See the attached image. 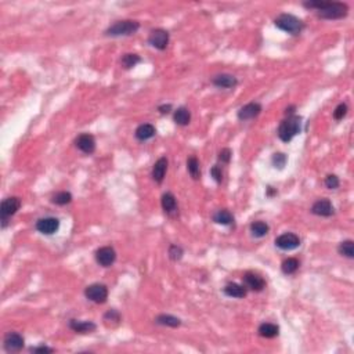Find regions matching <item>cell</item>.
Listing matches in <instances>:
<instances>
[{
	"label": "cell",
	"mask_w": 354,
	"mask_h": 354,
	"mask_svg": "<svg viewBox=\"0 0 354 354\" xmlns=\"http://www.w3.org/2000/svg\"><path fill=\"white\" fill-rule=\"evenodd\" d=\"M168 165H169L168 158H166V156H161V158L155 162V165L152 166L151 177H152V180H154L156 184H161V183L164 182L166 172H168Z\"/></svg>",
	"instance_id": "cell-17"
},
{
	"label": "cell",
	"mask_w": 354,
	"mask_h": 354,
	"mask_svg": "<svg viewBox=\"0 0 354 354\" xmlns=\"http://www.w3.org/2000/svg\"><path fill=\"white\" fill-rule=\"evenodd\" d=\"M261 110L263 108H261V105L259 103H249L240 108L237 116H238L240 121H252V119H255V118L259 116L260 113H261Z\"/></svg>",
	"instance_id": "cell-15"
},
{
	"label": "cell",
	"mask_w": 354,
	"mask_h": 354,
	"mask_svg": "<svg viewBox=\"0 0 354 354\" xmlns=\"http://www.w3.org/2000/svg\"><path fill=\"white\" fill-rule=\"evenodd\" d=\"M156 134V129L154 125L151 123H143L140 125L136 131H134V136L137 140L140 141H147V140H151V138L155 137Z\"/></svg>",
	"instance_id": "cell-21"
},
{
	"label": "cell",
	"mask_w": 354,
	"mask_h": 354,
	"mask_svg": "<svg viewBox=\"0 0 354 354\" xmlns=\"http://www.w3.org/2000/svg\"><path fill=\"white\" fill-rule=\"evenodd\" d=\"M148 43L152 46L156 50H165L169 44V32L165 31L162 28L158 29H152L149 35H148Z\"/></svg>",
	"instance_id": "cell-8"
},
{
	"label": "cell",
	"mask_w": 354,
	"mask_h": 354,
	"mask_svg": "<svg viewBox=\"0 0 354 354\" xmlns=\"http://www.w3.org/2000/svg\"><path fill=\"white\" fill-rule=\"evenodd\" d=\"M210 176L213 177V180H215L217 184H220V183L223 182V172H222V168H220L219 165L212 166V169H210Z\"/></svg>",
	"instance_id": "cell-38"
},
{
	"label": "cell",
	"mask_w": 354,
	"mask_h": 354,
	"mask_svg": "<svg viewBox=\"0 0 354 354\" xmlns=\"http://www.w3.org/2000/svg\"><path fill=\"white\" fill-rule=\"evenodd\" d=\"M299 266H300L299 260L295 259V258H288V259L282 261L281 270H282V273L286 274V276H292V274H295L299 270Z\"/></svg>",
	"instance_id": "cell-29"
},
{
	"label": "cell",
	"mask_w": 354,
	"mask_h": 354,
	"mask_svg": "<svg viewBox=\"0 0 354 354\" xmlns=\"http://www.w3.org/2000/svg\"><path fill=\"white\" fill-rule=\"evenodd\" d=\"M138 62H141V58L138 54H134V53H128L121 58V65L125 69L134 68Z\"/></svg>",
	"instance_id": "cell-31"
},
{
	"label": "cell",
	"mask_w": 354,
	"mask_h": 354,
	"mask_svg": "<svg viewBox=\"0 0 354 354\" xmlns=\"http://www.w3.org/2000/svg\"><path fill=\"white\" fill-rule=\"evenodd\" d=\"M155 322L158 325H164V327H170V328H179L182 325V320L170 316V314H159L155 318Z\"/></svg>",
	"instance_id": "cell-25"
},
{
	"label": "cell",
	"mask_w": 354,
	"mask_h": 354,
	"mask_svg": "<svg viewBox=\"0 0 354 354\" xmlns=\"http://www.w3.org/2000/svg\"><path fill=\"white\" fill-rule=\"evenodd\" d=\"M187 170L190 173V176L194 180H199L201 179V165L197 156H190L187 159Z\"/></svg>",
	"instance_id": "cell-28"
},
{
	"label": "cell",
	"mask_w": 354,
	"mask_h": 354,
	"mask_svg": "<svg viewBox=\"0 0 354 354\" xmlns=\"http://www.w3.org/2000/svg\"><path fill=\"white\" fill-rule=\"evenodd\" d=\"M231 156H233V151L230 148H223L219 155H217V159L219 162H222V165H228L230 161H231Z\"/></svg>",
	"instance_id": "cell-36"
},
{
	"label": "cell",
	"mask_w": 354,
	"mask_h": 354,
	"mask_svg": "<svg viewBox=\"0 0 354 354\" xmlns=\"http://www.w3.org/2000/svg\"><path fill=\"white\" fill-rule=\"evenodd\" d=\"M276 245L281 251H294L300 246V238L294 233H284L277 237Z\"/></svg>",
	"instance_id": "cell-10"
},
{
	"label": "cell",
	"mask_w": 354,
	"mask_h": 354,
	"mask_svg": "<svg viewBox=\"0 0 354 354\" xmlns=\"http://www.w3.org/2000/svg\"><path fill=\"white\" fill-rule=\"evenodd\" d=\"M303 6L306 9H311L317 11V16L324 19H340L349 14V6L346 3L337 1H304Z\"/></svg>",
	"instance_id": "cell-1"
},
{
	"label": "cell",
	"mask_w": 354,
	"mask_h": 354,
	"mask_svg": "<svg viewBox=\"0 0 354 354\" xmlns=\"http://www.w3.org/2000/svg\"><path fill=\"white\" fill-rule=\"evenodd\" d=\"M21 207V199L18 197H9L3 199L0 205V222H1V228H6L9 224L10 217L14 216Z\"/></svg>",
	"instance_id": "cell-5"
},
{
	"label": "cell",
	"mask_w": 354,
	"mask_h": 354,
	"mask_svg": "<svg viewBox=\"0 0 354 354\" xmlns=\"http://www.w3.org/2000/svg\"><path fill=\"white\" fill-rule=\"evenodd\" d=\"M243 285L246 289H251L253 292H261L266 288V281L264 278L255 273V271H246L243 277H242Z\"/></svg>",
	"instance_id": "cell-9"
},
{
	"label": "cell",
	"mask_w": 354,
	"mask_h": 354,
	"mask_svg": "<svg viewBox=\"0 0 354 354\" xmlns=\"http://www.w3.org/2000/svg\"><path fill=\"white\" fill-rule=\"evenodd\" d=\"M85 296L90 302L101 304L108 299V288L104 284H92L85 289Z\"/></svg>",
	"instance_id": "cell-7"
},
{
	"label": "cell",
	"mask_w": 354,
	"mask_h": 354,
	"mask_svg": "<svg viewBox=\"0 0 354 354\" xmlns=\"http://www.w3.org/2000/svg\"><path fill=\"white\" fill-rule=\"evenodd\" d=\"M173 121L179 126H187L191 122V112L186 107H179L173 113Z\"/></svg>",
	"instance_id": "cell-22"
},
{
	"label": "cell",
	"mask_w": 354,
	"mask_h": 354,
	"mask_svg": "<svg viewBox=\"0 0 354 354\" xmlns=\"http://www.w3.org/2000/svg\"><path fill=\"white\" fill-rule=\"evenodd\" d=\"M122 316L119 314V311L111 309L104 314V324L108 327V328H115L121 324Z\"/></svg>",
	"instance_id": "cell-26"
},
{
	"label": "cell",
	"mask_w": 354,
	"mask_h": 354,
	"mask_svg": "<svg viewBox=\"0 0 354 354\" xmlns=\"http://www.w3.org/2000/svg\"><path fill=\"white\" fill-rule=\"evenodd\" d=\"M140 29V22L134 19H123L116 21L115 24L105 29V36L119 37V36H130L134 35Z\"/></svg>",
	"instance_id": "cell-4"
},
{
	"label": "cell",
	"mask_w": 354,
	"mask_h": 354,
	"mask_svg": "<svg viewBox=\"0 0 354 354\" xmlns=\"http://www.w3.org/2000/svg\"><path fill=\"white\" fill-rule=\"evenodd\" d=\"M274 24L278 29L284 31L286 34L291 35H299L302 34L304 29V22L298 17H295L292 14H286L282 13L274 19Z\"/></svg>",
	"instance_id": "cell-3"
},
{
	"label": "cell",
	"mask_w": 354,
	"mask_h": 354,
	"mask_svg": "<svg viewBox=\"0 0 354 354\" xmlns=\"http://www.w3.org/2000/svg\"><path fill=\"white\" fill-rule=\"evenodd\" d=\"M311 213L316 216L321 217H331L335 213V207L332 205V202L327 198L318 199L311 206Z\"/></svg>",
	"instance_id": "cell-13"
},
{
	"label": "cell",
	"mask_w": 354,
	"mask_h": 354,
	"mask_svg": "<svg viewBox=\"0 0 354 354\" xmlns=\"http://www.w3.org/2000/svg\"><path fill=\"white\" fill-rule=\"evenodd\" d=\"M36 230L40 234L44 235H52V234L57 233L58 228H60V220L57 217H42L36 222Z\"/></svg>",
	"instance_id": "cell-12"
},
{
	"label": "cell",
	"mask_w": 354,
	"mask_h": 354,
	"mask_svg": "<svg viewBox=\"0 0 354 354\" xmlns=\"http://www.w3.org/2000/svg\"><path fill=\"white\" fill-rule=\"evenodd\" d=\"M213 222L216 224H222V225H231L234 224V216L233 213L227 209H219L217 212H215L213 215Z\"/></svg>",
	"instance_id": "cell-24"
},
{
	"label": "cell",
	"mask_w": 354,
	"mask_h": 354,
	"mask_svg": "<svg viewBox=\"0 0 354 354\" xmlns=\"http://www.w3.org/2000/svg\"><path fill=\"white\" fill-rule=\"evenodd\" d=\"M25 339L18 332H7L3 339V349L7 353H18L24 349Z\"/></svg>",
	"instance_id": "cell-6"
},
{
	"label": "cell",
	"mask_w": 354,
	"mask_h": 354,
	"mask_svg": "<svg viewBox=\"0 0 354 354\" xmlns=\"http://www.w3.org/2000/svg\"><path fill=\"white\" fill-rule=\"evenodd\" d=\"M223 292L225 296L228 298H234V299H243L246 294H248V289L245 288V285H240V284H235V282H230L223 288Z\"/></svg>",
	"instance_id": "cell-20"
},
{
	"label": "cell",
	"mask_w": 354,
	"mask_h": 354,
	"mask_svg": "<svg viewBox=\"0 0 354 354\" xmlns=\"http://www.w3.org/2000/svg\"><path fill=\"white\" fill-rule=\"evenodd\" d=\"M295 110H296V107L295 105H291V107H288L285 110V115L286 116H291V115H295Z\"/></svg>",
	"instance_id": "cell-41"
},
{
	"label": "cell",
	"mask_w": 354,
	"mask_h": 354,
	"mask_svg": "<svg viewBox=\"0 0 354 354\" xmlns=\"http://www.w3.org/2000/svg\"><path fill=\"white\" fill-rule=\"evenodd\" d=\"M168 253H169V258H170V260H173V261H179V260L183 258L184 251H183V248L180 246V245L173 243V245L169 246V251H168Z\"/></svg>",
	"instance_id": "cell-34"
},
{
	"label": "cell",
	"mask_w": 354,
	"mask_h": 354,
	"mask_svg": "<svg viewBox=\"0 0 354 354\" xmlns=\"http://www.w3.org/2000/svg\"><path fill=\"white\" fill-rule=\"evenodd\" d=\"M212 85L219 89H234L238 85V79L230 74H219L212 78Z\"/></svg>",
	"instance_id": "cell-18"
},
{
	"label": "cell",
	"mask_w": 354,
	"mask_h": 354,
	"mask_svg": "<svg viewBox=\"0 0 354 354\" xmlns=\"http://www.w3.org/2000/svg\"><path fill=\"white\" fill-rule=\"evenodd\" d=\"M268 231H270V225L266 222L258 220V222H253L251 224V234L255 238H263V237L267 235Z\"/></svg>",
	"instance_id": "cell-27"
},
{
	"label": "cell",
	"mask_w": 354,
	"mask_h": 354,
	"mask_svg": "<svg viewBox=\"0 0 354 354\" xmlns=\"http://www.w3.org/2000/svg\"><path fill=\"white\" fill-rule=\"evenodd\" d=\"M277 194V190H274L273 187H267V197H273V195H276Z\"/></svg>",
	"instance_id": "cell-42"
},
{
	"label": "cell",
	"mask_w": 354,
	"mask_h": 354,
	"mask_svg": "<svg viewBox=\"0 0 354 354\" xmlns=\"http://www.w3.org/2000/svg\"><path fill=\"white\" fill-rule=\"evenodd\" d=\"M69 328L76 334H92L97 329V325L93 321L71 320L69 321Z\"/></svg>",
	"instance_id": "cell-19"
},
{
	"label": "cell",
	"mask_w": 354,
	"mask_h": 354,
	"mask_svg": "<svg viewBox=\"0 0 354 354\" xmlns=\"http://www.w3.org/2000/svg\"><path fill=\"white\" fill-rule=\"evenodd\" d=\"M325 187L329 188V190H336L337 187H339V177H337L336 174H328L327 177H325Z\"/></svg>",
	"instance_id": "cell-37"
},
{
	"label": "cell",
	"mask_w": 354,
	"mask_h": 354,
	"mask_svg": "<svg viewBox=\"0 0 354 354\" xmlns=\"http://www.w3.org/2000/svg\"><path fill=\"white\" fill-rule=\"evenodd\" d=\"M161 205L164 212L170 217H176L179 215V205H177V199L173 195L172 192H165L161 199Z\"/></svg>",
	"instance_id": "cell-16"
},
{
	"label": "cell",
	"mask_w": 354,
	"mask_h": 354,
	"mask_svg": "<svg viewBox=\"0 0 354 354\" xmlns=\"http://www.w3.org/2000/svg\"><path fill=\"white\" fill-rule=\"evenodd\" d=\"M300 131H302V118L298 115H291V116H286L285 119L279 123L277 134L281 141L289 143L295 136L300 134Z\"/></svg>",
	"instance_id": "cell-2"
},
{
	"label": "cell",
	"mask_w": 354,
	"mask_h": 354,
	"mask_svg": "<svg viewBox=\"0 0 354 354\" xmlns=\"http://www.w3.org/2000/svg\"><path fill=\"white\" fill-rule=\"evenodd\" d=\"M347 111H349L347 105H346L345 103H340L336 108H335V111H334V119H335V121H342L346 115H347Z\"/></svg>",
	"instance_id": "cell-35"
},
{
	"label": "cell",
	"mask_w": 354,
	"mask_h": 354,
	"mask_svg": "<svg viewBox=\"0 0 354 354\" xmlns=\"http://www.w3.org/2000/svg\"><path fill=\"white\" fill-rule=\"evenodd\" d=\"M116 260V252L112 246H101L95 251V261L101 267H111Z\"/></svg>",
	"instance_id": "cell-11"
},
{
	"label": "cell",
	"mask_w": 354,
	"mask_h": 354,
	"mask_svg": "<svg viewBox=\"0 0 354 354\" xmlns=\"http://www.w3.org/2000/svg\"><path fill=\"white\" fill-rule=\"evenodd\" d=\"M337 252L339 255L345 256L347 259H353L354 258V242L352 240H346V241L340 242L337 246Z\"/></svg>",
	"instance_id": "cell-30"
},
{
	"label": "cell",
	"mask_w": 354,
	"mask_h": 354,
	"mask_svg": "<svg viewBox=\"0 0 354 354\" xmlns=\"http://www.w3.org/2000/svg\"><path fill=\"white\" fill-rule=\"evenodd\" d=\"M286 162H288V156L284 152H276L274 155L271 156V164L278 170H282L285 168Z\"/></svg>",
	"instance_id": "cell-33"
},
{
	"label": "cell",
	"mask_w": 354,
	"mask_h": 354,
	"mask_svg": "<svg viewBox=\"0 0 354 354\" xmlns=\"http://www.w3.org/2000/svg\"><path fill=\"white\" fill-rule=\"evenodd\" d=\"M29 352H31V353L44 354V353H53V352H54V349L49 347V346L40 345V346H36V347H31V349H29Z\"/></svg>",
	"instance_id": "cell-39"
},
{
	"label": "cell",
	"mask_w": 354,
	"mask_h": 354,
	"mask_svg": "<svg viewBox=\"0 0 354 354\" xmlns=\"http://www.w3.org/2000/svg\"><path fill=\"white\" fill-rule=\"evenodd\" d=\"M52 202L58 206H65L72 202V194L69 191H60L52 197Z\"/></svg>",
	"instance_id": "cell-32"
},
{
	"label": "cell",
	"mask_w": 354,
	"mask_h": 354,
	"mask_svg": "<svg viewBox=\"0 0 354 354\" xmlns=\"http://www.w3.org/2000/svg\"><path fill=\"white\" fill-rule=\"evenodd\" d=\"M75 146L79 151H82L83 154H93L95 151V138L94 136L89 134V133H82L79 134L76 140H75Z\"/></svg>",
	"instance_id": "cell-14"
},
{
	"label": "cell",
	"mask_w": 354,
	"mask_h": 354,
	"mask_svg": "<svg viewBox=\"0 0 354 354\" xmlns=\"http://www.w3.org/2000/svg\"><path fill=\"white\" fill-rule=\"evenodd\" d=\"M259 335L261 337H266V339H273L279 335V327L277 324L273 322H263L258 329Z\"/></svg>",
	"instance_id": "cell-23"
},
{
	"label": "cell",
	"mask_w": 354,
	"mask_h": 354,
	"mask_svg": "<svg viewBox=\"0 0 354 354\" xmlns=\"http://www.w3.org/2000/svg\"><path fill=\"white\" fill-rule=\"evenodd\" d=\"M158 111L162 113V115H165V113H169L170 111H172V105H170V104H166V105H159V107H158Z\"/></svg>",
	"instance_id": "cell-40"
}]
</instances>
